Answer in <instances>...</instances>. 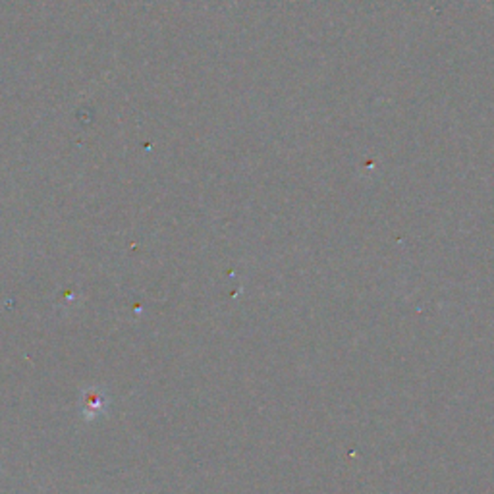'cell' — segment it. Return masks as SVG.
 <instances>
[{
	"mask_svg": "<svg viewBox=\"0 0 494 494\" xmlns=\"http://www.w3.org/2000/svg\"><path fill=\"white\" fill-rule=\"evenodd\" d=\"M109 408V398H106V392L101 390V388H87V390L81 392V413H84L85 419H97L106 411Z\"/></svg>",
	"mask_w": 494,
	"mask_h": 494,
	"instance_id": "obj_1",
	"label": "cell"
}]
</instances>
